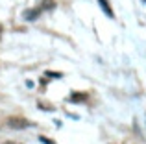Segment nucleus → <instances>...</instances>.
Wrapping results in <instances>:
<instances>
[{"label":"nucleus","instance_id":"nucleus-1","mask_svg":"<svg viewBox=\"0 0 146 144\" xmlns=\"http://www.w3.org/2000/svg\"><path fill=\"white\" fill-rule=\"evenodd\" d=\"M7 124H9L13 129H24V127L32 126V122H30V120H26L24 116H9Z\"/></svg>","mask_w":146,"mask_h":144},{"label":"nucleus","instance_id":"nucleus-2","mask_svg":"<svg viewBox=\"0 0 146 144\" xmlns=\"http://www.w3.org/2000/svg\"><path fill=\"white\" fill-rule=\"evenodd\" d=\"M68 100H70L72 104H85V102L89 100V94L87 92H72Z\"/></svg>","mask_w":146,"mask_h":144},{"label":"nucleus","instance_id":"nucleus-3","mask_svg":"<svg viewBox=\"0 0 146 144\" xmlns=\"http://www.w3.org/2000/svg\"><path fill=\"white\" fill-rule=\"evenodd\" d=\"M41 7H33V9H26L24 11V15H22V18L24 20H35V18H39V15H41Z\"/></svg>","mask_w":146,"mask_h":144},{"label":"nucleus","instance_id":"nucleus-4","mask_svg":"<svg viewBox=\"0 0 146 144\" xmlns=\"http://www.w3.org/2000/svg\"><path fill=\"white\" fill-rule=\"evenodd\" d=\"M98 4H100V7H102V11H104V13L107 15V17H111V18L115 17V13H113V7H111L109 0H98Z\"/></svg>","mask_w":146,"mask_h":144},{"label":"nucleus","instance_id":"nucleus-5","mask_svg":"<svg viewBox=\"0 0 146 144\" xmlns=\"http://www.w3.org/2000/svg\"><path fill=\"white\" fill-rule=\"evenodd\" d=\"M39 7L43 11H50V9H54V7H56V0H43Z\"/></svg>","mask_w":146,"mask_h":144},{"label":"nucleus","instance_id":"nucleus-6","mask_svg":"<svg viewBox=\"0 0 146 144\" xmlns=\"http://www.w3.org/2000/svg\"><path fill=\"white\" fill-rule=\"evenodd\" d=\"M37 107L39 109H44V111H54V105H50V104H46V102H39V104H37Z\"/></svg>","mask_w":146,"mask_h":144},{"label":"nucleus","instance_id":"nucleus-7","mask_svg":"<svg viewBox=\"0 0 146 144\" xmlns=\"http://www.w3.org/2000/svg\"><path fill=\"white\" fill-rule=\"evenodd\" d=\"M44 74H46L48 78H61V76H63V74H61V72H54V70H46V72H44Z\"/></svg>","mask_w":146,"mask_h":144},{"label":"nucleus","instance_id":"nucleus-8","mask_svg":"<svg viewBox=\"0 0 146 144\" xmlns=\"http://www.w3.org/2000/svg\"><path fill=\"white\" fill-rule=\"evenodd\" d=\"M39 141L43 142V144H56V142L52 141V139H48V137H43V135H41V137H39Z\"/></svg>","mask_w":146,"mask_h":144},{"label":"nucleus","instance_id":"nucleus-9","mask_svg":"<svg viewBox=\"0 0 146 144\" xmlns=\"http://www.w3.org/2000/svg\"><path fill=\"white\" fill-rule=\"evenodd\" d=\"M4 144H19V142H4Z\"/></svg>","mask_w":146,"mask_h":144},{"label":"nucleus","instance_id":"nucleus-10","mask_svg":"<svg viewBox=\"0 0 146 144\" xmlns=\"http://www.w3.org/2000/svg\"><path fill=\"white\" fill-rule=\"evenodd\" d=\"M0 33H2V26H0Z\"/></svg>","mask_w":146,"mask_h":144},{"label":"nucleus","instance_id":"nucleus-11","mask_svg":"<svg viewBox=\"0 0 146 144\" xmlns=\"http://www.w3.org/2000/svg\"><path fill=\"white\" fill-rule=\"evenodd\" d=\"M144 2H146V0H144Z\"/></svg>","mask_w":146,"mask_h":144}]
</instances>
